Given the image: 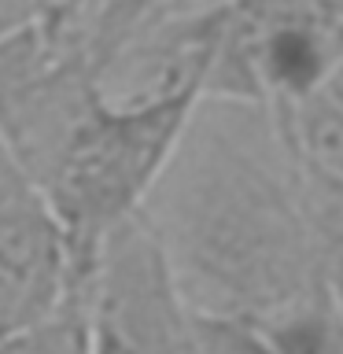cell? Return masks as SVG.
I'll use <instances>...</instances> for the list:
<instances>
[{"label":"cell","mask_w":343,"mask_h":354,"mask_svg":"<svg viewBox=\"0 0 343 354\" xmlns=\"http://www.w3.org/2000/svg\"><path fill=\"white\" fill-rule=\"evenodd\" d=\"M82 284L63 225L0 140V343L55 317Z\"/></svg>","instance_id":"277c9868"},{"label":"cell","mask_w":343,"mask_h":354,"mask_svg":"<svg viewBox=\"0 0 343 354\" xmlns=\"http://www.w3.org/2000/svg\"><path fill=\"white\" fill-rule=\"evenodd\" d=\"M295 159L251 96L203 93L140 218L196 317L243 325L277 354H343V310Z\"/></svg>","instance_id":"6da1fadb"},{"label":"cell","mask_w":343,"mask_h":354,"mask_svg":"<svg viewBox=\"0 0 343 354\" xmlns=\"http://www.w3.org/2000/svg\"><path fill=\"white\" fill-rule=\"evenodd\" d=\"M71 4L0 44V140L63 225L82 277L144 207L203 96L115 104Z\"/></svg>","instance_id":"7a4b0ae2"},{"label":"cell","mask_w":343,"mask_h":354,"mask_svg":"<svg viewBox=\"0 0 343 354\" xmlns=\"http://www.w3.org/2000/svg\"><path fill=\"white\" fill-rule=\"evenodd\" d=\"M284 104V133L306 177L328 185L343 199V48L317 82Z\"/></svg>","instance_id":"5b68a950"},{"label":"cell","mask_w":343,"mask_h":354,"mask_svg":"<svg viewBox=\"0 0 343 354\" xmlns=\"http://www.w3.org/2000/svg\"><path fill=\"white\" fill-rule=\"evenodd\" d=\"M82 299L89 354H203L196 314L140 210L100 243Z\"/></svg>","instance_id":"3957f363"},{"label":"cell","mask_w":343,"mask_h":354,"mask_svg":"<svg viewBox=\"0 0 343 354\" xmlns=\"http://www.w3.org/2000/svg\"><path fill=\"white\" fill-rule=\"evenodd\" d=\"M66 0H0V44L15 37L33 22L48 19L52 11H59Z\"/></svg>","instance_id":"8992f818"}]
</instances>
